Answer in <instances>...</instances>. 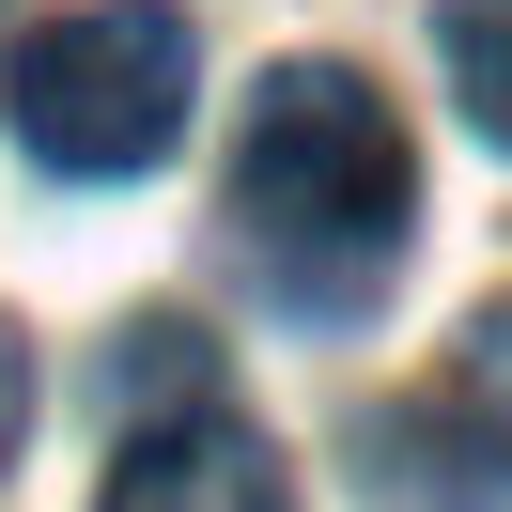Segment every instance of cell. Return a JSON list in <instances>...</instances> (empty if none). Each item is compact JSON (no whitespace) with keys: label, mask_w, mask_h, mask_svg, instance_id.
<instances>
[{"label":"cell","mask_w":512,"mask_h":512,"mask_svg":"<svg viewBox=\"0 0 512 512\" xmlns=\"http://www.w3.org/2000/svg\"><path fill=\"white\" fill-rule=\"evenodd\" d=\"M233 233L280 280V311L357 326L388 280H404L419 233V156L388 125V94L357 63H280L249 94V140H233Z\"/></svg>","instance_id":"1"},{"label":"cell","mask_w":512,"mask_h":512,"mask_svg":"<svg viewBox=\"0 0 512 512\" xmlns=\"http://www.w3.org/2000/svg\"><path fill=\"white\" fill-rule=\"evenodd\" d=\"M187 94H202V47L156 0H94V16H47V32L16 47V140H32L47 171H78V187L156 171L171 140H187Z\"/></svg>","instance_id":"2"},{"label":"cell","mask_w":512,"mask_h":512,"mask_svg":"<svg viewBox=\"0 0 512 512\" xmlns=\"http://www.w3.org/2000/svg\"><path fill=\"white\" fill-rule=\"evenodd\" d=\"M357 512H512V311H481L419 404L357 419Z\"/></svg>","instance_id":"3"},{"label":"cell","mask_w":512,"mask_h":512,"mask_svg":"<svg viewBox=\"0 0 512 512\" xmlns=\"http://www.w3.org/2000/svg\"><path fill=\"white\" fill-rule=\"evenodd\" d=\"M94 512H295V481H280V450L233 404H171V419L125 435V466H109Z\"/></svg>","instance_id":"4"},{"label":"cell","mask_w":512,"mask_h":512,"mask_svg":"<svg viewBox=\"0 0 512 512\" xmlns=\"http://www.w3.org/2000/svg\"><path fill=\"white\" fill-rule=\"evenodd\" d=\"M435 63L466 94V125L512 156V0H435Z\"/></svg>","instance_id":"5"},{"label":"cell","mask_w":512,"mask_h":512,"mask_svg":"<svg viewBox=\"0 0 512 512\" xmlns=\"http://www.w3.org/2000/svg\"><path fill=\"white\" fill-rule=\"evenodd\" d=\"M16 419H32V357L0 342V450H16Z\"/></svg>","instance_id":"6"}]
</instances>
